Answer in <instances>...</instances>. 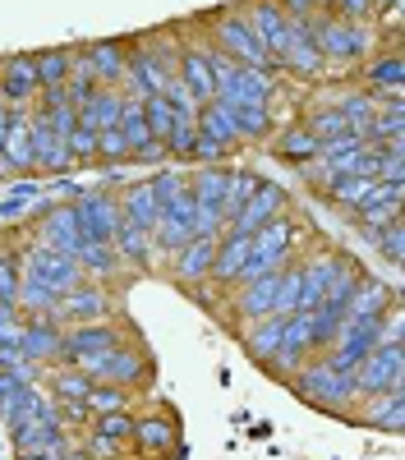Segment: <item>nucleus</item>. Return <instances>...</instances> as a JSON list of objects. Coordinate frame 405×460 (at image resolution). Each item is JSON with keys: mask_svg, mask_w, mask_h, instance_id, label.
Segmentation results:
<instances>
[{"mask_svg": "<svg viewBox=\"0 0 405 460\" xmlns=\"http://www.w3.org/2000/svg\"><path fill=\"white\" fill-rule=\"evenodd\" d=\"M97 433L125 447V442H129V433H134V414H129V410H116V414H97Z\"/></svg>", "mask_w": 405, "mask_h": 460, "instance_id": "de8ad7c7", "label": "nucleus"}, {"mask_svg": "<svg viewBox=\"0 0 405 460\" xmlns=\"http://www.w3.org/2000/svg\"><path fill=\"white\" fill-rule=\"evenodd\" d=\"M359 235L374 244V253H383L392 267H401L405 262V221L396 217V221H387V226H378V230H359Z\"/></svg>", "mask_w": 405, "mask_h": 460, "instance_id": "4c0bfd02", "label": "nucleus"}, {"mask_svg": "<svg viewBox=\"0 0 405 460\" xmlns=\"http://www.w3.org/2000/svg\"><path fill=\"white\" fill-rule=\"evenodd\" d=\"M295 309H300V262H286L277 281V299H272V318H290Z\"/></svg>", "mask_w": 405, "mask_h": 460, "instance_id": "79ce46f5", "label": "nucleus"}, {"mask_svg": "<svg viewBox=\"0 0 405 460\" xmlns=\"http://www.w3.org/2000/svg\"><path fill=\"white\" fill-rule=\"evenodd\" d=\"M337 106H341V115H346L350 134H359V138H364L368 125H374V115H378V106H374V97H368V93H341Z\"/></svg>", "mask_w": 405, "mask_h": 460, "instance_id": "ea45409f", "label": "nucleus"}, {"mask_svg": "<svg viewBox=\"0 0 405 460\" xmlns=\"http://www.w3.org/2000/svg\"><path fill=\"white\" fill-rule=\"evenodd\" d=\"M125 332L116 323H84V327H60V364H79L88 355H101L110 345H120Z\"/></svg>", "mask_w": 405, "mask_h": 460, "instance_id": "9b49d317", "label": "nucleus"}, {"mask_svg": "<svg viewBox=\"0 0 405 460\" xmlns=\"http://www.w3.org/2000/svg\"><path fill=\"white\" fill-rule=\"evenodd\" d=\"M5 171H10V180H32V175H37L32 134H28V111L14 115V129H10V138H5Z\"/></svg>", "mask_w": 405, "mask_h": 460, "instance_id": "393cba45", "label": "nucleus"}, {"mask_svg": "<svg viewBox=\"0 0 405 460\" xmlns=\"http://www.w3.org/2000/svg\"><path fill=\"white\" fill-rule=\"evenodd\" d=\"M189 162L194 166H226V147H221L216 138H207V134H198L194 147H189Z\"/></svg>", "mask_w": 405, "mask_h": 460, "instance_id": "8fccbe9b", "label": "nucleus"}, {"mask_svg": "<svg viewBox=\"0 0 405 460\" xmlns=\"http://www.w3.org/2000/svg\"><path fill=\"white\" fill-rule=\"evenodd\" d=\"M277 69H290V74H300V79H318V74L327 69V65H322V51H318V42H313L309 19L286 14V47H281V56H277Z\"/></svg>", "mask_w": 405, "mask_h": 460, "instance_id": "1a4fd4ad", "label": "nucleus"}, {"mask_svg": "<svg viewBox=\"0 0 405 460\" xmlns=\"http://www.w3.org/2000/svg\"><path fill=\"white\" fill-rule=\"evenodd\" d=\"M110 314H116V299H110V295H106V286H97V281H84V286L65 290V295L56 299V309H51V318H56L60 327L106 323Z\"/></svg>", "mask_w": 405, "mask_h": 460, "instance_id": "0eeeda50", "label": "nucleus"}, {"mask_svg": "<svg viewBox=\"0 0 405 460\" xmlns=\"http://www.w3.org/2000/svg\"><path fill=\"white\" fill-rule=\"evenodd\" d=\"M226 106H231V102H226ZM231 115H235V134H240V143H268L272 129H277L272 106H253V102H244V106H231Z\"/></svg>", "mask_w": 405, "mask_h": 460, "instance_id": "473e14b6", "label": "nucleus"}, {"mask_svg": "<svg viewBox=\"0 0 405 460\" xmlns=\"http://www.w3.org/2000/svg\"><path fill=\"white\" fill-rule=\"evenodd\" d=\"M240 19L249 23V32L258 37V42L268 47V56L277 65V56L286 47V10L277 5V0H249V5H240Z\"/></svg>", "mask_w": 405, "mask_h": 460, "instance_id": "2eb2a0df", "label": "nucleus"}, {"mask_svg": "<svg viewBox=\"0 0 405 460\" xmlns=\"http://www.w3.org/2000/svg\"><path fill=\"white\" fill-rule=\"evenodd\" d=\"M120 111H125V93L97 84V93L79 106V125H88V129H110V125H120Z\"/></svg>", "mask_w": 405, "mask_h": 460, "instance_id": "cd10ccee", "label": "nucleus"}, {"mask_svg": "<svg viewBox=\"0 0 405 460\" xmlns=\"http://www.w3.org/2000/svg\"><path fill=\"white\" fill-rule=\"evenodd\" d=\"M19 460H60V451H19Z\"/></svg>", "mask_w": 405, "mask_h": 460, "instance_id": "5fc2aeb1", "label": "nucleus"}, {"mask_svg": "<svg viewBox=\"0 0 405 460\" xmlns=\"http://www.w3.org/2000/svg\"><path fill=\"white\" fill-rule=\"evenodd\" d=\"M286 208H290V194H286V189H281V184H272V180H258V189L249 194V203L231 217V226H226V230L253 235L258 226H268V221H272V217H281Z\"/></svg>", "mask_w": 405, "mask_h": 460, "instance_id": "f8f14e48", "label": "nucleus"}, {"mask_svg": "<svg viewBox=\"0 0 405 460\" xmlns=\"http://www.w3.org/2000/svg\"><path fill=\"white\" fill-rule=\"evenodd\" d=\"M88 392H92V377L84 368L60 364L51 373V401H88Z\"/></svg>", "mask_w": 405, "mask_h": 460, "instance_id": "58836bf2", "label": "nucleus"}, {"mask_svg": "<svg viewBox=\"0 0 405 460\" xmlns=\"http://www.w3.org/2000/svg\"><path fill=\"white\" fill-rule=\"evenodd\" d=\"M281 323L286 318H258V323L244 327V350H249L253 364H272L277 359V350H281Z\"/></svg>", "mask_w": 405, "mask_h": 460, "instance_id": "2f4dec72", "label": "nucleus"}, {"mask_svg": "<svg viewBox=\"0 0 405 460\" xmlns=\"http://www.w3.org/2000/svg\"><path fill=\"white\" fill-rule=\"evenodd\" d=\"M69 65H74V51H69V47H51V51H37V56H32L37 93H42V88H65V79H69Z\"/></svg>", "mask_w": 405, "mask_h": 460, "instance_id": "f704fd0d", "label": "nucleus"}, {"mask_svg": "<svg viewBox=\"0 0 405 460\" xmlns=\"http://www.w3.org/2000/svg\"><path fill=\"white\" fill-rule=\"evenodd\" d=\"M313 10H327V14H337V0H313Z\"/></svg>", "mask_w": 405, "mask_h": 460, "instance_id": "6e6d98bb", "label": "nucleus"}, {"mask_svg": "<svg viewBox=\"0 0 405 460\" xmlns=\"http://www.w3.org/2000/svg\"><path fill=\"white\" fill-rule=\"evenodd\" d=\"M19 267H23V277L51 286L56 295H65V290H74V286L88 281L84 267H79V258H69V253H60V249H47V244H37V240L23 249Z\"/></svg>", "mask_w": 405, "mask_h": 460, "instance_id": "39448f33", "label": "nucleus"}, {"mask_svg": "<svg viewBox=\"0 0 405 460\" xmlns=\"http://www.w3.org/2000/svg\"><path fill=\"white\" fill-rule=\"evenodd\" d=\"M120 217H125L129 226H138V230H147V235H153L157 217H162V199H157L153 180H138V184L125 189V194H120Z\"/></svg>", "mask_w": 405, "mask_h": 460, "instance_id": "4be33fe9", "label": "nucleus"}, {"mask_svg": "<svg viewBox=\"0 0 405 460\" xmlns=\"http://www.w3.org/2000/svg\"><path fill=\"white\" fill-rule=\"evenodd\" d=\"M37 194H42V189H37L32 180H23V184L14 189V194H5V199H0V217H5V221L23 217V208H28V203H37Z\"/></svg>", "mask_w": 405, "mask_h": 460, "instance_id": "09e8293b", "label": "nucleus"}, {"mask_svg": "<svg viewBox=\"0 0 405 460\" xmlns=\"http://www.w3.org/2000/svg\"><path fill=\"white\" fill-rule=\"evenodd\" d=\"M175 424L166 414H134V433H129V442H134V451L138 456H147V460H157V456H166V451H175Z\"/></svg>", "mask_w": 405, "mask_h": 460, "instance_id": "6ab92c4d", "label": "nucleus"}, {"mask_svg": "<svg viewBox=\"0 0 405 460\" xmlns=\"http://www.w3.org/2000/svg\"><path fill=\"white\" fill-rule=\"evenodd\" d=\"M88 65H92V79L101 88H120L125 84V56H129V42H92L84 47Z\"/></svg>", "mask_w": 405, "mask_h": 460, "instance_id": "b1692460", "label": "nucleus"}, {"mask_svg": "<svg viewBox=\"0 0 405 460\" xmlns=\"http://www.w3.org/2000/svg\"><path fill=\"white\" fill-rule=\"evenodd\" d=\"M74 212H79V226H84V235L88 244H110L116 240V230H120V199L116 194H106V189H84L79 199H74Z\"/></svg>", "mask_w": 405, "mask_h": 460, "instance_id": "6e6552de", "label": "nucleus"}, {"mask_svg": "<svg viewBox=\"0 0 405 460\" xmlns=\"http://www.w3.org/2000/svg\"><path fill=\"white\" fill-rule=\"evenodd\" d=\"M194 138H198V111H175L171 115V129L162 138V152H166V157H175V162H189Z\"/></svg>", "mask_w": 405, "mask_h": 460, "instance_id": "72a5a7b5", "label": "nucleus"}, {"mask_svg": "<svg viewBox=\"0 0 405 460\" xmlns=\"http://www.w3.org/2000/svg\"><path fill=\"white\" fill-rule=\"evenodd\" d=\"M364 405V424H374L383 433H401L405 429V392H383V396H364L355 401Z\"/></svg>", "mask_w": 405, "mask_h": 460, "instance_id": "c85d7f7f", "label": "nucleus"}, {"mask_svg": "<svg viewBox=\"0 0 405 460\" xmlns=\"http://www.w3.org/2000/svg\"><path fill=\"white\" fill-rule=\"evenodd\" d=\"M277 281H281V272H268V277H258V281H249V286H235V318L249 327V323H258V318H272V299H277Z\"/></svg>", "mask_w": 405, "mask_h": 460, "instance_id": "412c9836", "label": "nucleus"}, {"mask_svg": "<svg viewBox=\"0 0 405 460\" xmlns=\"http://www.w3.org/2000/svg\"><path fill=\"white\" fill-rule=\"evenodd\" d=\"M309 28H313V42L322 51V65L346 69V65L368 60L378 51V23H350L341 14L318 10V14H309Z\"/></svg>", "mask_w": 405, "mask_h": 460, "instance_id": "f257e3e1", "label": "nucleus"}, {"mask_svg": "<svg viewBox=\"0 0 405 460\" xmlns=\"http://www.w3.org/2000/svg\"><path fill=\"white\" fill-rule=\"evenodd\" d=\"M28 134H32V162H37V175H65L69 171V147L56 138L51 120L37 106H28Z\"/></svg>", "mask_w": 405, "mask_h": 460, "instance_id": "ddd939ff", "label": "nucleus"}, {"mask_svg": "<svg viewBox=\"0 0 405 460\" xmlns=\"http://www.w3.org/2000/svg\"><path fill=\"white\" fill-rule=\"evenodd\" d=\"M318 143H337V138H346L350 134V125H346V115H341V106H337V97H331L327 106H318V111H309L304 120H300Z\"/></svg>", "mask_w": 405, "mask_h": 460, "instance_id": "e433bc0d", "label": "nucleus"}, {"mask_svg": "<svg viewBox=\"0 0 405 460\" xmlns=\"http://www.w3.org/2000/svg\"><path fill=\"white\" fill-rule=\"evenodd\" d=\"M88 410H92V414H116V410H129V392H125V387H110V382H92V392H88Z\"/></svg>", "mask_w": 405, "mask_h": 460, "instance_id": "37998d69", "label": "nucleus"}, {"mask_svg": "<svg viewBox=\"0 0 405 460\" xmlns=\"http://www.w3.org/2000/svg\"><path fill=\"white\" fill-rule=\"evenodd\" d=\"M97 162H129V143H125L120 125L97 129Z\"/></svg>", "mask_w": 405, "mask_h": 460, "instance_id": "49530a36", "label": "nucleus"}, {"mask_svg": "<svg viewBox=\"0 0 405 460\" xmlns=\"http://www.w3.org/2000/svg\"><path fill=\"white\" fill-rule=\"evenodd\" d=\"M19 355L28 364H60V323L56 318H23L19 323Z\"/></svg>", "mask_w": 405, "mask_h": 460, "instance_id": "dca6fc26", "label": "nucleus"}, {"mask_svg": "<svg viewBox=\"0 0 405 460\" xmlns=\"http://www.w3.org/2000/svg\"><path fill=\"white\" fill-rule=\"evenodd\" d=\"M69 166H92L97 162V129H88V125H74V134H69Z\"/></svg>", "mask_w": 405, "mask_h": 460, "instance_id": "c03bdc74", "label": "nucleus"}, {"mask_svg": "<svg viewBox=\"0 0 405 460\" xmlns=\"http://www.w3.org/2000/svg\"><path fill=\"white\" fill-rule=\"evenodd\" d=\"M337 14L350 19V23H374L378 0H337Z\"/></svg>", "mask_w": 405, "mask_h": 460, "instance_id": "3c124183", "label": "nucleus"}, {"mask_svg": "<svg viewBox=\"0 0 405 460\" xmlns=\"http://www.w3.org/2000/svg\"><path fill=\"white\" fill-rule=\"evenodd\" d=\"M74 368H84L92 382H110V387H143L147 382V359H143V350L138 345H129V341H120V345H110V350H101V355H88V359H79Z\"/></svg>", "mask_w": 405, "mask_h": 460, "instance_id": "20e7f679", "label": "nucleus"}, {"mask_svg": "<svg viewBox=\"0 0 405 460\" xmlns=\"http://www.w3.org/2000/svg\"><path fill=\"white\" fill-rule=\"evenodd\" d=\"M171 102L157 93V97H143V120H147V134H153V143H162L166 138V129H171Z\"/></svg>", "mask_w": 405, "mask_h": 460, "instance_id": "a18cd8bd", "label": "nucleus"}, {"mask_svg": "<svg viewBox=\"0 0 405 460\" xmlns=\"http://www.w3.org/2000/svg\"><path fill=\"white\" fill-rule=\"evenodd\" d=\"M116 253H120V262L125 267H134V272H147V267L157 262V244H153V235L147 230H138V226H129V221H120V230H116Z\"/></svg>", "mask_w": 405, "mask_h": 460, "instance_id": "a878e982", "label": "nucleus"}, {"mask_svg": "<svg viewBox=\"0 0 405 460\" xmlns=\"http://www.w3.org/2000/svg\"><path fill=\"white\" fill-rule=\"evenodd\" d=\"M350 377H355V401L383 396V392H405V345H374Z\"/></svg>", "mask_w": 405, "mask_h": 460, "instance_id": "7ed1b4c3", "label": "nucleus"}, {"mask_svg": "<svg viewBox=\"0 0 405 460\" xmlns=\"http://www.w3.org/2000/svg\"><path fill=\"white\" fill-rule=\"evenodd\" d=\"M198 134H207V138H216L221 147H240V134H235V115H231V106L226 102H203L198 106Z\"/></svg>", "mask_w": 405, "mask_h": 460, "instance_id": "7c9ffc66", "label": "nucleus"}, {"mask_svg": "<svg viewBox=\"0 0 405 460\" xmlns=\"http://www.w3.org/2000/svg\"><path fill=\"white\" fill-rule=\"evenodd\" d=\"M37 217H42V221H37V244L79 258V249L88 244V235H84V226H79V212H74V203H47Z\"/></svg>", "mask_w": 405, "mask_h": 460, "instance_id": "9d476101", "label": "nucleus"}, {"mask_svg": "<svg viewBox=\"0 0 405 460\" xmlns=\"http://www.w3.org/2000/svg\"><path fill=\"white\" fill-rule=\"evenodd\" d=\"M244 262H249V235H240V230H221V235H216V253H212V277H207V281L221 286V290H231Z\"/></svg>", "mask_w": 405, "mask_h": 460, "instance_id": "a211bd4d", "label": "nucleus"}, {"mask_svg": "<svg viewBox=\"0 0 405 460\" xmlns=\"http://www.w3.org/2000/svg\"><path fill=\"white\" fill-rule=\"evenodd\" d=\"M392 304H401V295L387 286V281H378V277H359V286L350 290V299H346V318H383Z\"/></svg>", "mask_w": 405, "mask_h": 460, "instance_id": "aec40b11", "label": "nucleus"}, {"mask_svg": "<svg viewBox=\"0 0 405 460\" xmlns=\"http://www.w3.org/2000/svg\"><path fill=\"white\" fill-rule=\"evenodd\" d=\"M258 180H263V175H253V171H231V175H226V199H221V217H226V226H231V217L249 203V194L258 189Z\"/></svg>", "mask_w": 405, "mask_h": 460, "instance_id": "a19ab883", "label": "nucleus"}, {"mask_svg": "<svg viewBox=\"0 0 405 460\" xmlns=\"http://www.w3.org/2000/svg\"><path fill=\"white\" fill-rule=\"evenodd\" d=\"M364 84H368V93H405V60H401V51L387 47V51L368 56L364 60Z\"/></svg>", "mask_w": 405, "mask_h": 460, "instance_id": "5701e85b", "label": "nucleus"}, {"mask_svg": "<svg viewBox=\"0 0 405 460\" xmlns=\"http://www.w3.org/2000/svg\"><path fill=\"white\" fill-rule=\"evenodd\" d=\"M212 47H216V51H226L235 65L272 69L268 47H263V42H258V37L249 32V23L240 19V10H235V14H216V19H212Z\"/></svg>", "mask_w": 405, "mask_h": 460, "instance_id": "423d86ee", "label": "nucleus"}, {"mask_svg": "<svg viewBox=\"0 0 405 460\" xmlns=\"http://www.w3.org/2000/svg\"><path fill=\"white\" fill-rule=\"evenodd\" d=\"M5 253H10V249H0V262H5Z\"/></svg>", "mask_w": 405, "mask_h": 460, "instance_id": "4d7b16f0", "label": "nucleus"}, {"mask_svg": "<svg viewBox=\"0 0 405 460\" xmlns=\"http://www.w3.org/2000/svg\"><path fill=\"white\" fill-rule=\"evenodd\" d=\"M88 451H92V460H120V442H110V438H101V433H92L88 438Z\"/></svg>", "mask_w": 405, "mask_h": 460, "instance_id": "603ef678", "label": "nucleus"}, {"mask_svg": "<svg viewBox=\"0 0 405 460\" xmlns=\"http://www.w3.org/2000/svg\"><path fill=\"white\" fill-rule=\"evenodd\" d=\"M331 272H337V249H318V253L300 258V309L295 314L318 309L327 286H331Z\"/></svg>", "mask_w": 405, "mask_h": 460, "instance_id": "f3484780", "label": "nucleus"}, {"mask_svg": "<svg viewBox=\"0 0 405 460\" xmlns=\"http://www.w3.org/2000/svg\"><path fill=\"white\" fill-rule=\"evenodd\" d=\"M212 253H216V240H207V235H194L184 249H175L171 258H166V272H171V281L180 286V290H189V286H203L207 277H212Z\"/></svg>", "mask_w": 405, "mask_h": 460, "instance_id": "4468645a", "label": "nucleus"}, {"mask_svg": "<svg viewBox=\"0 0 405 460\" xmlns=\"http://www.w3.org/2000/svg\"><path fill=\"white\" fill-rule=\"evenodd\" d=\"M295 392H300L309 405L318 410H355V377L350 373H331L322 359H309L300 373H295Z\"/></svg>", "mask_w": 405, "mask_h": 460, "instance_id": "f03ea898", "label": "nucleus"}, {"mask_svg": "<svg viewBox=\"0 0 405 460\" xmlns=\"http://www.w3.org/2000/svg\"><path fill=\"white\" fill-rule=\"evenodd\" d=\"M79 267H84V277H88V281L101 286V281H116L125 262H120L116 244H84V249H79Z\"/></svg>", "mask_w": 405, "mask_h": 460, "instance_id": "c9c22d12", "label": "nucleus"}, {"mask_svg": "<svg viewBox=\"0 0 405 460\" xmlns=\"http://www.w3.org/2000/svg\"><path fill=\"white\" fill-rule=\"evenodd\" d=\"M175 79H180L184 88H189V97H194L198 106L216 97V88H212V69H207L203 47H198V51H189V47L180 51V60H175Z\"/></svg>", "mask_w": 405, "mask_h": 460, "instance_id": "bb28decb", "label": "nucleus"}, {"mask_svg": "<svg viewBox=\"0 0 405 460\" xmlns=\"http://www.w3.org/2000/svg\"><path fill=\"white\" fill-rule=\"evenodd\" d=\"M277 5H281L286 14H295V19H309V14H318V10H313V0H277Z\"/></svg>", "mask_w": 405, "mask_h": 460, "instance_id": "864d4df0", "label": "nucleus"}, {"mask_svg": "<svg viewBox=\"0 0 405 460\" xmlns=\"http://www.w3.org/2000/svg\"><path fill=\"white\" fill-rule=\"evenodd\" d=\"M318 147H322V143H318L304 125H286V129L272 138V152H277L286 166H309V162L318 157Z\"/></svg>", "mask_w": 405, "mask_h": 460, "instance_id": "c756f323", "label": "nucleus"}]
</instances>
